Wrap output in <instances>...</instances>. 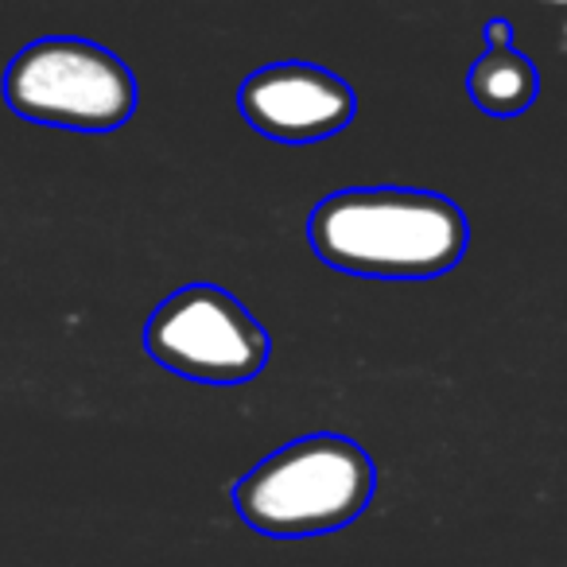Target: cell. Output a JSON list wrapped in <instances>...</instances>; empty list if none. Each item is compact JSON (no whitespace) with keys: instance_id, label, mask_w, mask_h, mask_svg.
<instances>
[{"instance_id":"1","label":"cell","mask_w":567,"mask_h":567,"mask_svg":"<svg viewBox=\"0 0 567 567\" xmlns=\"http://www.w3.org/2000/svg\"><path fill=\"white\" fill-rule=\"evenodd\" d=\"M319 260L370 280H432L463 260L471 229L451 198L412 187H358L308 218Z\"/></svg>"},{"instance_id":"2","label":"cell","mask_w":567,"mask_h":567,"mask_svg":"<svg viewBox=\"0 0 567 567\" xmlns=\"http://www.w3.org/2000/svg\"><path fill=\"white\" fill-rule=\"evenodd\" d=\"M378 486L373 458L350 435L316 432L260 458L234 486L249 528L280 540L339 533L365 513Z\"/></svg>"},{"instance_id":"3","label":"cell","mask_w":567,"mask_h":567,"mask_svg":"<svg viewBox=\"0 0 567 567\" xmlns=\"http://www.w3.org/2000/svg\"><path fill=\"white\" fill-rule=\"evenodd\" d=\"M4 102L17 117L71 133H113L136 113L141 90L102 43L48 35L28 43L4 71Z\"/></svg>"},{"instance_id":"4","label":"cell","mask_w":567,"mask_h":567,"mask_svg":"<svg viewBox=\"0 0 567 567\" xmlns=\"http://www.w3.org/2000/svg\"><path fill=\"white\" fill-rule=\"evenodd\" d=\"M144 350L152 354V362L187 381L245 385L265 373L272 342L265 327L226 288L190 284L152 311L144 327Z\"/></svg>"},{"instance_id":"5","label":"cell","mask_w":567,"mask_h":567,"mask_svg":"<svg viewBox=\"0 0 567 567\" xmlns=\"http://www.w3.org/2000/svg\"><path fill=\"white\" fill-rule=\"evenodd\" d=\"M245 125L280 144H311L342 133L354 121V86L316 63H268L237 90Z\"/></svg>"},{"instance_id":"6","label":"cell","mask_w":567,"mask_h":567,"mask_svg":"<svg viewBox=\"0 0 567 567\" xmlns=\"http://www.w3.org/2000/svg\"><path fill=\"white\" fill-rule=\"evenodd\" d=\"M540 94V74L513 43L486 48L466 71V97L489 117H520Z\"/></svg>"},{"instance_id":"7","label":"cell","mask_w":567,"mask_h":567,"mask_svg":"<svg viewBox=\"0 0 567 567\" xmlns=\"http://www.w3.org/2000/svg\"><path fill=\"white\" fill-rule=\"evenodd\" d=\"M502 43H513V24L497 17L486 24V48H502Z\"/></svg>"}]
</instances>
